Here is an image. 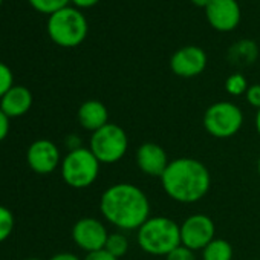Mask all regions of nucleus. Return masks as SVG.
I'll return each mask as SVG.
<instances>
[{
    "instance_id": "nucleus-1",
    "label": "nucleus",
    "mask_w": 260,
    "mask_h": 260,
    "mask_svg": "<svg viewBox=\"0 0 260 260\" xmlns=\"http://www.w3.org/2000/svg\"><path fill=\"white\" fill-rule=\"evenodd\" d=\"M103 217L121 231H137L150 217L147 194L130 182L107 187L100 198Z\"/></svg>"
},
{
    "instance_id": "nucleus-2",
    "label": "nucleus",
    "mask_w": 260,
    "mask_h": 260,
    "mask_svg": "<svg viewBox=\"0 0 260 260\" xmlns=\"http://www.w3.org/2000/svg\"><path fill=\"white\" fill-rule=\"evenodd\" d=\"M161 185L172 201L196 204L210 191L211 175L207 166L194 158H176L161 176Z\"/></svg>"
},
{
    "instance_id": "nucleus-3",
    "label": "nucleus",
    "mask_w": 260,
    "mask_h": 260,
    "mask_svg": "<svg viewBox=\"0 0 260 260\" xmlns=\"http://www.w3.org/2000/svg\"><path fill=\"white\" fill-rule=\"evenodd\" d=\"M140 248L150 255H167L181 245V228L167 216H150L138 230Z\"/></svg>"
},
{
    "instance_id": "nucleus-4",
    "label": "nucleus",
    "mask_w": 260,
    "mask_h": 260,
    "mask_svg": "<svg viewBox=\"0 0 260 260\" xmlns=\"http://www.w3.org/2000/svg\"><path fill=\"white\" fill-rule=\"evenodd\" d=\"M46 31L49 39L60 48L80 46L89 32L86 16L75 7H66L48 16Z\"/></svg>"
},
{
    "instance_id": "nucleus-5",
    "label": "nucleus",
    "mask_w": 260,
    "mask_h": 260,
    "mask_svg": "<svg viewBox=\"0 0 260 260\" xmlns=\"http://www.w3.org/2000/svg\"><path fill=\"white\" fill-rule=\"evenodd\" d=\"M101 164L87 147L68 152L61 159V178L71 188L83 190L90 187L100 176Z\"/></svg>"
},
{
    "instance_id": "nucleus-6",
    "label": "nucleus",
    "mask_w": 260,
    "mask_h": 260,
    "mask_svg": "<svg viewBox=\"0 0 260 260\" xmlns=\"http://www.w3.org/2000/svg\"><path fill=\"white\" fill-rule=\"evenodd\" d=\"M202 124L207 134L213 138L228 140L237 135L242 128L243 112L231 101H217L205 110Z\"/></svg>"
},
{
    "instance_id": "nucleus-7",
    "label": "nucleus",
    "mask_w": 260,
    "mask_h": 260,
    "mask_svg": "<svg viewBox=\"0 0 260 260\" xmlns=\"http://www.w3.org/2000/svg\"><path fill=\"white\" fill-rule=\"evenodd\" d=\"M89 149L100 164H115L125 156L128 149V137L121 125L109 122L92 134Z\"/></svg>"
},
{
    "instance_id": "nucleus-8",
    "label": "nucleus",
    "mask_w": 260,
    "mask_h": 260,
    "mask_svg": "<svg viewBox=\"0 0 260 260\" xmlns=\"http://www.w3.org/2000/svg\"><path fill=\"white\" fill-rule=\"evenodd\" d=\"M179 228H181V245L193 251H202L211 240L216 239V225L213 219L202 213L188 216L179 225Z\"/></svg>"
},
{
    "instance_id": "nucleus-9",
    "label": "nucleus",
    "mask_w": 260,
    "mask_h": 260,
    "mask_svg": "<svg viewBox=\"0 0 260 260\" xmlns=\"http://www.w3.org/2000/svg\"><path fill=\"white\" fill-rule=\"evenodd\" d=\"M107 237V228L96 217H81L72 226V240L87 254L104 249Z\"/></svg>"
},
{
    "instance_id": "nucleus-10",
    "label": "nucleus",
    "mask_w": 260,
    "mask_h": 260,
    "mask_svg": "<svg viewBox=\"0 0 260 260\" xmlns=\"http://www.w3.org/2000/svg\"><path fill=\"white\" fill-rule=\"evenodd\" d=\"M204 11L208 25L219 32L234 31L242 20V10L237 0H210Z\"/></svg>"
},
{
    "instance_id": "nucleus-11",
    "label": "nucleus",
    "mask_w": 260,
    "mask_h": 260,
    "mask_svg": "<svg viewBox=\"0 0 260 260\" xmlns=\"http://www.w3.org/2000/svg\"><path fill=\"white\" fill-rule=\"evenodd\" d=\"M208 63L205 51L196 45H187L179 48L170 57V69L181 78H193L201 75Z\"/></svg>"
},
{
    "instance_id": "nucleus-12",
    "label": "nucleus",
    "mask_w": 260,
    "mask_h": 260,
    "mask_svg": "<svg viewBox=\"0 0 260 260\" xmlns=\"http://www.w3.org/2000/svg\"><path fill=\"white\" fill-rule=\"evenodd\" d=\"M26 162L37 175H51L61 166L58 147L49 140H37L26 150Z\"/></svg>"
},
{
    "instance_id": "nucleus-13",
    "label": "nucleus",
    "mask_w": 260,
    "mask_h": 260,
    "mask_svg": "<svg viewBox=\"0 0 260 260\" xmlns=\"http://www.w3.org/2000/svg\"><path fill=\"white\" fill-rule=\"evenodd\" d=\"M135 161L141 173L150 178H159L164 175L166 169L170 164L167 152L162 146L156 143H144L137 149Z\"/></svg>"
},
{
    "instance_id": "nucleus-14",
    "label": "nucleus",
    "mask_w": 260,
    "mask_h": 260,
    "mask_svg": "<svg viewBox=\"0 0 260 260\" xmlns=\"http://www.w3.org/2000/svg\"><path fill=\"white\" fill-rule=\"evenodd\" d=\"M34 96L32 92L25 86L14 84L0 100V110H2L10 119L23 116L32 107Z\"/></svg>"
},
{
    "instance_id": "nucleus-15",
    "label": "nucleus",
    "mask_w": 260,
    "mask_h": 260,
    "mask_svg": "<svg viewBox=\"0 0 260 260\" xmlns=\"http://www.w3.org/2000/svg\"><path fill=\"white\" fill-rule=\"evenodd\" d=\"M77 118L84 130L93 134L109 124V110L100 100H87L78 107Z\"/></svg>"
},
{
    "instance_id": "nucleus-16",
    "label": "nucleus",
    "mask_w": 260,
    "mask_h": 260,
    "mask_svg": "<svg viewBox=\"0 0 260 260\" xmlns=\"http://www.w3.org/2000/svg\"><path fill=\"white\" fill-rule=\"evenodd\" d=\"M258 57V46L254 40L242 39L228 49V61L236 68H248Z\"/></svg>"
},
{
    "instance_id": "nucleus-17",
    "label": "nucleus",
    "mask_w": 260,
    "mask_h": 260,
    "mask_svg": "<svg viewBox=\"0 0 260 260\" xmlns=\"http://www.w3.org/2000/svg\"><path fill=\"white\" fill-rule=\"evenodd\" d=\"M233 245L225 239H214L202 249V260H233Z\"/></svg>"
},
{
    "instance_id": "nucleus-18",
    "label": "nucleus",
    "mask_w": 260,
    "mask_h": 260,
    "mask_svg": "<svg viewBox=\"0 0 260 260\" xmlns=\"http://www.w3.org/2000/svg\"><path fill=\"white\" fill-rule=\"evenodd\" d=\"M104 249H106L109 254H112L113 257L121 258V257H124V255L127 254V251H128V239H127L122 233H119V231H116V233H109V237H107V242H106Z\"/></svg>"
},
{
    "instance_id": "nucleus-19",
    "label": "nucleus",
    "mask_w": 260,
    "mask_h": 260,
    "mask_svg": "<svg viewBox=\"0 0 260 260\" xmlns=\"http://www.w3.org/2000/svg\"><path fill=\"white\" fill-rule=\"evenodd\" d=\"M249 84L242 72H234L225 80V90L231 96H242L246 93Z\"/></svg>"
},
{
    "instance_id": "nucleus-20",
    "label": "nucleus",
    "mask_w": 260,
    "mask_h": 260,
    "mask_svg": "<svg viewBox=\"0 0 260 260\" xmlns=\"http://www.w3.org/2000/svg\"><path fill=\"white\" fill-rule=\"evenodd\" d=\"M28 4L40 14L51 16L66 7H69L71 0H28Z\"/></svg>"
},
{
    "instance_id": "nucleus-21",
    "label": "nucleus",
    "mask_w": 260,
    "mask_h": 260,
    "mask_svg": "<svg viewBox=\"0 0 260 260\" xmlns=\"http://www.w3.org/2000/svg\"><path fill=\"white\" fill-rule=\"evenodd\" d=\"M14 230V214L5 205H0V243L5 242Z\"/></svg>"
},
{
    "instance_id": "nucleus-22",
    "label": "nucleus",
    "mask_w": 260,
    "mask_h": 260,
    "mask_svg": "<svg viewBox=\"0 0 260 260\" xmlns=\"http://www.w3.org/2000/svg\"><path fill=\"white\" fill-rule=\"evenodd\" d=\"M14 86V75L13 71L5 64L0 61V100L2 96Z\"/></svg>"
},
{
    "instance_id": "nucleus-23",
    "label": "nucleus",
    "mask_w": 260,
    "mask_h": 260,
    "mask_svg": "<svg viewBox=\"0 0 260 260\" xmlns=\"http://www.w3.org/2000/svg\"><path fill=\"white\" fill-rule=\"evenodd\" d=\"M166 260H198V258H196V251L184 245H179L170 254L166 255Z\"/></svg>"
},
{
    "instance_id": "nucleus-24",
    "label": "nucleus",
    "mask_w": 260,
    "mask_h": 260,
    "mask_svg": "<svg viewBox=\"0 0 260 260\" xmlns=\"http://www.w3.org/2000/svg\"><path fill=\"white\" fill-rule=\"evenodd\" d=\"M246 101L249 106H252L254 109H260V84H251L245 93Z\"/></svg>"
},
{
    "instance_id": "nucleus-25",
    "label": "nucleus",
    "mask_w": 260,
    "mask_h": 260,
    "mask_svg": "<svg viewBox=\"0 0 260 260\" xmlns=\"http://www.w3.org/2000/svg\"><path fill=\"white\" fill-rule=\"evenodd\" d=\"M10 134V118L0 110V143H2Z\"/></svg>"
},
{
    "instance_id": "nucleus-26",
    "label": "nucleus",
    "mask_w": 260,
    "mask_h": 260,
    "mask_svg": "<svg viewBox=\"0 0 260 260\" xmlns=\"http://www.w3.org/2000/svg\"><path fill=\"white\" fill-rule=\"evenodd\" d=\"M83 260H119V258L113 257V255L109 254L106 249H101V251H95V252L86 254V257H84Z\"/></svg>"
},
{
    "instance_id": "nucleus-27",
    "label": "nucleus",
    "mask_w": 260,
    "mask_h": 260,
    "mask_svg": "<svg viewBox=\"0 0 260 260\" xmlns=\"http://www.w3.org/2000/svg\"><path fill=\"white\" fill-rule=\"evenodd\" d=\"M100 0H71V4L78 8V10H89V8H93Z\"/></svg>"
},
{
    "instance_id": "nucleus-28",
    "label": "nucleus",
    "mask_w": 260,
    "mask_h": 260,
    "mask_svg": "<svg viewBox=\"0 0 260 260\" xmlns=\"http://www.w3.org/2000/svg\"><path fill=\"white\" fill-rule=\"evenodd\" d=\"M66 146H68L69 152H71V150H75V149L83 147V146H81V141H80V138H78L77 135H71V137H68V140H66Z\"/></svg>"
},
{
    "instance_id": "nucleus-29",
    "label": "nucleus",
    "mask_w": 260,
    "mask_h": 260,
    "mask_svg": "<svg viewBox=\"0 0 260 260\" xmlns=\"http://www.w3.org/2000/svg\"><path fill=\"white\" fill-rule=\"evenodd\" d=\"M49 260H80V257L72 252H58V254L52 255Z\"/></svg>"
},
{
    "instance_id": "nucleus-30",
    "label": "nucleus",
    "mask_w": 260,
    "mask_h": 260,
    "mask_svg": "<svg viewBox=\"0 0 260 260\" xmlns=\"http://www.w3.org/2000/svg\"><path fill=\"white\" fill-rule=\"evenodd\" d=\"M190 2L194 5V7H198V8H207L208 7V4H210V0H190Z\"/></svg>"
},
{
    "instance_id": "nucleus-31",
    "label": "nucleus",
    "mask_w": 260,
    "mask_h": 260,
    "mask_svg": "<svg viewBox=\"0 0 260 260\" xmlns=\"http://www.w3.org/2000/svg\"><path fill=\"white\" fill-rule=\"evenodd\" d=\"M255 130H257V134H258V137H260V109H258L257 113H255Z\"/></svg>"
},
{
    "instance_id": "nucleus-32",
    "label": "nucleus",
    "mask_w": 260,
    "mask_h": 260,
    "mask_svg": "<svg viewBox=\"0 0 260 260\" xmlns=\"http://www.w3.org/2000/svg\"><path fill=\"white\" fill-rule=\"evenodd\" d=\"M257 172H258V178H260V155H258V161H257Z\"/></svg>"
},
{
    "instance_id": "nucleus-33",
    "label": "nucleus",
    "mask_w": 260,
    "mask_h": 260,
    "mask_svg": "<svg viewBox=\"0 0 260 260\" xmlns=\"http://www.w3.org/2000/svg\"><path fill=\"white\" fill-rule=\"evenodd\" d=\"M28 260H42V258H37V257H31V258H28Z\"/></svg>"
},
{
    "instance_id": "nucleus-34",
    "label": "nucleus",
    "mask_w": 260,
    "mask_h": 260,
    "mask_svg": "<svg viewBox=\"0 0 260 260\" xmlns=\"http://www.w3.org/2000/svg\"><path fill=\"white\" fill-rule=\"evenodd\" d=\"M2 4H4V0H0V7H2Z\"/></svg>"
}]
</instances>
